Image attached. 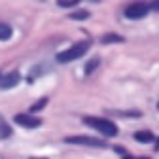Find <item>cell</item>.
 Masks as SVG:
<instances>
[{
	"label": "cell",
	"mask_w": 159,
	"mask_h": 159,
	"mask_svg": "<svg viewBox=\"0 0 159 159\" xmlns=\"http://www.w3.org/2000/svg\"><path fill=\"white\" fill-rule=\"evenodd\" d=\"M91 48V42L89 40H84V42H78L74 44L72 48H68L66 51H61L57 55V61L59 63H70V61H76V59H80L82 55H85Z\"/></svg>",
	"instance_id": "1"
},
{
	"label": "cell",
	"mask_w": 159,
	"mask_h": 159,
	"mask_svg": "<svg viewBox=\"0 0 159 159\" xmlns=\"http://www.w3.org/2000/svg\"><path fill=\"white\" fill-rule=\"evenodd\" d=\"M84 123L97 129L98 133H102L104 136H116L117 134V127L116 123H112L110 119H104V117H84Z\"/></svg>",
	"instance_id": "2"
},
{
	"label": "cell",
	"mask_w": 159,
	"mask_h": 159,
	"mask_svg": "<svg viewBox=\"0 0 159 159\" xmlns=\"http://www.w3.org/2000/svg\"><path fill=\"white\" fill-rule=\"evenodd\" d=\"M65 142L76 144V146H91V148H104L106 142L101 138H93V136H66Z\"/></svg>",
	"instance_id": "3"
},
{
	"label": "cell",
	"mask_w": 159,
	"mask_h": 159,
	"mask_svg": "<svg viewBox=\"0 0 159 159\" xmlns=\"http://www.w3.org/2000/svg\"><path fill=\"white\" fill-rule=\"evenodd\" d=\"M13 121H15L17 125L25 127V129H36V127L42 125V119H40V117H34V116H29V114H17V116L13 117Z\"/></svg>",
	"instance_id": "4"
},
{
	"label": "cell",
	"mask_w": 159,
	"mask_h": 159,
	"mask_svg": "<svg viewBox=\"0 0 159 159\" xmlns=\"http://www.w3.org/2000/svg\"><path fill=\"white\" fill-rule=\"evenodd\" d=\"M148 11H150L148 4L136 2V4H131V6L125 8V17H127V19H142V17H146Z\"/></svg>",
	"instance_id": "5"
},
{
	"label": "cell",
	"mask_w": 159,
	"mask_h": 159,
	"mask_svg": "<svg viewBox=\"0 0 159 159\" xmlns=\"http://www.w3.org/2000/svg\"><path fill=\"white\" fill-rule=\"evenodd\" d=\"M21 80V74L19 72H8L4 76H0V89H11L19 84Z\"/></svg>",
	"instance_id": "6"
},
{
	"label": "cell",
	"mask_w": 159,
	"mask_h": 159,
	"mask_svg": "<svg viewBox=\"0 0 159 159\" xmlns=\"http://www.w3.org/2000/svg\"><path fill=\"white\" fill-rule=\"evenodd\" d=\"M134 140H138V142H146V144H150L152 140H155V136H153V133L152 131H138V133H134Z\"/></svg>",
	"instance_id": "7"
},
{
	"label": "cell",
	"mask_w": 159,
	"mask_h": 159,
	"mask_svg": "<svg viewBox=\"0 0 159 159\" xmlns=\"http://www.w3.org/2000/svg\"><path fill=\"white\" fill-rule=\"evenodd\" d=\"M10 38H11V27L0 23V40H10Z\"/></svg>",
	"instance_id": "8"
},
{
	"label": "cell",
	"mask_w": 159,
	"mask_h": 159,
	"mask_svg": "<svg viewBox=\"0 0 159 159\" xmlns=\"http://www.w3.org/2000/svg\"><path fill=\"white\" fill-rule=\"evenodd\" d=\"M101 42L102 44H110V42H123V38L119 36V34H104L101 38Z\"/></svg>",
	"instance_id": "9"
},
{
	"label": "cell",
	"mask_w": 159,
	"mask_h": 159,
	"mask_svg": "<svg viewBox=\"0 0 159 159\" xmlns=\"http://www.w3.org/2000/svg\"><path fill=\"white\" fill-rule=\"evenodd\" d=\"M68 17L70 19H76V21H82V19H87L89 17V11L87 10H78V11H72Z\"/></svg>",
	"instance_id": "10"
},
{
	"label": "cell",
	"mask_w": 159,
	"mask_h": 159,
	"mask_svg": "<svg viewBox=\"0 0 159 159\" xmlns=\"http://www.w3.org/2000/svg\"><path fill=\"white\" fill-rule=\"evenodd\" d=\"M46 104H48V98H40L36 104H32V106H30V112H38V110H42Z\"/></svg>",
	"instance_id": "11"
},
{
	"label": "cell",
	"mask_w": 159,
	"mask_h": 159,
	"mask_svg": "<svg viewBox=\"0 0 159 159\" xmlns=\"http://www.w3.org/2000/svg\"><path fill=\"white\" fill-rule=\"evenodd\" d=\"M97 66H98V59H91V61L85 65V74H91Z\"/></svg>",
	"instance_id": "12"
},
{
	"label": "cell",
	"mask_w": 159,
	"mask_h": 159,
	"mask_svg": "<svg viewBox=\"0 0 159 159\" xmlns=\"http://www.w3.org/2000/svg\"><path fill=\"white\" fill-rule=\"evenodd\" d=\"M57 4L61 6V8H74L78 4V0H59Z\"/></svg>",
	"instance_id": "13"
},
{
	"label": "cell",
	"mask_w": 159,
	"mask_h": 159,
	"mask_svg": "<svg viewBox=\"0 0 159 159\" xmlns=\"http://www.w3.org/2000/svg\"><path fill=\"white\" fill-rule=\"evenodd\" d=\"M148 8H152V10H155V11H159V2H152Z\"/></svg>",
	"instance_id": "14"
},
{
	"label": "cell",
	"mask_w": 159,
	"mask_h": 159,
	"mask_svg": "<svg viewBox=\"0 0 159 159\" xmlns=\"http://www.w3.org/2000/svg\"><path fill=\"white\" fill-rule=\"evenodd\" d=\"M157 148H159V138H157Z\"/></svg>",
	"instance_id": "15"
},
{
	"label": "cell",
	"mask_w": 159,
	"mask_h": 159,
	"mask_svg": "<svg viewBox=\"0 0 159 159\" xmlns=\"http://www.w3.org/2000/svg\"><path fill=\"white\" fill-rule=\"evenodd\" d=\"M157 108H159V102H157Z\"/></svg>",
	"instance_id": "16"
}]
</instances>
